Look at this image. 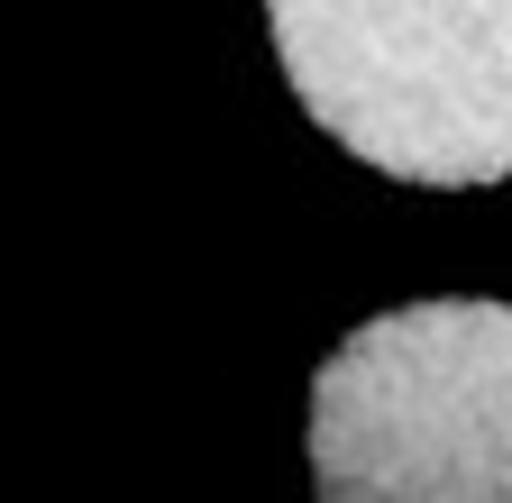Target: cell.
I'll list each match as a JSON object with an SVG mask.
<instances>
[{
  "label": "cell",
  "mask_w": 512,
  "mask_h": 503,
  "mask_svg": "<svg viewBox=\"0 0 512 503\" xmlns=\"http://www.w3.org/2000/svg\"><path fill=\"white\" fill-rule=\"evenodd\" d=\"M275 65L320 138L394 183L512 174V0H266Z\"/></svg>",
  "instance_id": "obj_1"
},
{
  "label": "cell",
  "mask_w": 512,
  "mask_h": 503,
  "mask_svg": "<svg viewBox=\"0 0 512 503\" xmlns=\"http://www.w3.org/2000/svg\"><path fill=\"white\" fill-rule=\"evenodd\" d=\"M320 503H512V302L357 321L311 375Z\"/></svg>",
  "instance_id": "obj_2"
}]
</instances>
